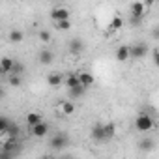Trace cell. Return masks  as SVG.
Segmentation results:
<instances>
[{"mask_svg": "<svg viewBox=\"0 0 159 159\" xmlns=\"http://www.w3.org/2000/svg\"><path fill=\"white\" fill-rule=\"evenodd\" d=\"M153 120H152V116L150 114H146V112H140L137 118H135V129L139 131V133H148V131H152L153 129Z\"/></svg>", "mask_w": 159, "mask_h": 159, "instance_id": "6da1fadb", "label": "cell"}, {"mask_svg": "<svg viewBox=\"0 0 159 159\" xmlns=\"http://www.w3.org/2000/svg\"><path fill=\"white\" fill-rule=\"evenodd\" d=\"M90 135H92V139H94V140H98V142H107V131H105V124H96V125H92V129H90Z\"/></svg>", "mask_w": 159, "mask_h": 159, "instance_id": "7a4b0ae2", "label": "cell"}, {"mask_svg": "<svg viewBox=\"0 0 159 159\" xmlns=\"http://www.w3.org/2000/svg\"><path fill=\"white\" fill-rule=\"evenodd\" d=\"M144 11H146V4L140 2V0H135V2L131 4V17H133V23H139L140 17L144 15Z\"/></svg>", "mask_w": 159, "mask_h": 159, "instance_id": "3957f363", "label": "cell"}, {"mask_svg": "<svg viewBox=\"0 0 159 159\" xmlns=\"http://www.w3.org/2000/svg\"><path fill=\"white\" fill-rule=\"evenodd\" d=\"M64 81H66V77L62 73H58V71H52V73L47 75V84L51 88H60L64 84Z\"/></svg>", "mask_w": 159, "mask_h": 159, "instance_id": "277c9868", "label": "cell"}, {"mask_svg": "<svg viewBox=\"0 0 159 159\" xmlns=\"http://www.w3.org/2000/svg\"><path fill=\"white\" fill-rule=\"evenodd\" d=\"M148 52H150V49H148L146 43H135V45H131V58L140 60V58H144Z\"/></svg>", "mask_w": 159, "mask_h": 159, "instance_id": "5b68a950", "label": "cell"}, {"mask_svg": "<svg viewBox=\"0 0 159 159\" xmlns=\"http://www.w3.org/2000/svg\"><path fill=\"white\" fill-rule=\"evenodd\" d=\"M66 144H67V137H66L64 133H56V135L51 139V142H49V146H51L52 150H62Z\"/></svg>", "mask_w": 159, "mask_h": 159, "instance_id": "8992f818", "label": "cell"}, {"mask_svg": "<svg viewBox=\"0 0 159 159\" xmlns=\"http://www.w3.org/2000/svg\"><path fill=\"white\" fill-rule=\"evenodd\" d=\"M30 133H32L34 137L41 139V137H45V135L49 133V124H47V122H39V124H36V125L30 127Z\"/></svg>", "mask_w": 159, "mask_h": 159, "instance_id": "52a82bcc", "label": "cell"}, {"mask_svg": "<svg viewBox=\"0 0 159 159\" xmlns=\"http://www.w3.org/2000/svg\"><path fill=\"white\" fill-rule=\"evenodd\" d=\"M83 51H84V41L81 38H73L69 41V52L71 54H81Z\"/></svg>", "mask_w": 159, "mask_h": 159, "instance_id": "ba28073f", "label": "cell"}, {"mask_svg": "<svg viewBox=\"0 0 159 159\" xmlns=\"http://www.w3.org/2000/svg\"><path fill=\"white\" fill-rule=\"evenodd\" d=\"M51 19L56 23V21H64V19H69V11L66 8H54L51 11Z\"/></svg>", "mask_w": 159, "mask_h": 159, "instance_id": "9c48e42d", "label": "cell"}, {"mask_svg": "<svg viewBox=\"0 0 159 159\" xmlns=\"http://www.w3.org/2000/svg\"><path fill=\"white\" fill-rule=\"evenodd\" d=\"M127 58H131V47L120 45V47L116 49V60H118V62H125Z\"/></svg>", "mask_w": 159, "mask_h": 159, "instance_id": "30bf717a", "label": "cell"}, {"mask_svg": "<svg viewBox=\"0 0 159 159\" xmlns=\"http://www.w3.org/2000/svg\"><path fill=\"white\" fill-rule=\"evenodd\" d=\"M64 84L67 86V90H69V88H75V86H79V84H81V77H79V73H69V75L66 77Z\"/></svg>", "mask_w": 159, "mask_h": 159, "instance_id": "8fae6325", "label": "cell"}, {"mask_svg": "<svg viewBox=\"0 0 159 159\" xmlns=\"http://www.w3.org/2000/svg\"><path fill=\"white\" fill-rule=\"evenodd\" d=\"M79 77H81V84L86 86V88H90L96 83V79H94V75L90 71H81V73H79Z\"/></svg>", "mask_w": 159, "mask_h": 159, "instance_id": "7c38bea8", "label": "cell"}, {"mask_svg": "<svg viewBox=\"0 0 159 159\" xmlns=\"http://www.w3.org/2000/svg\"><path fill=\"white\" fill-rule=\"evenodd\" d=\"M13 64H15V60H11L10 56H4L2 60H0V71L2 73H11Z\"/></svg>", "mask_w": 159, "mask_h": 159, "instance_id": "4fadbf2b", "label": "cell"}, {"mask_svg": "<svg viewBox=\"0 0 159 159\" xmlns=\"http://www.w3.org/2000/svg\"><path fill=\"white\" fill-rule=\"evenodd\" d=\"M38 60H39V64H41V66H49V64L54 60V54H52L51 51H41V52H39V56H38Z\"/></svg>", "mask_w": 159, "mask_h": 159, "instance_id": "5bb4252c", "label": "cell"}, {"mask_svg": "<svg viewBox=\"0 0 159 159\" xmlns=\"http://www.w3.org/2000/svg\"><path fill=\"white\" fill-rule=\"evenodd\" d=\"M39 122H43V118H41L39 112H30V114H26V124H28V127H32V125H36V124H39Z\"/></svg>", "mask_w": 159, "mask_h": 159, "instance_id": "9a60e30c", "label": "cell"}, {"mask_svg": "<svg viewBox=\"0 0 159 159\" xmlns=\"http://www.w3.org/2000/svg\"><path fill=\"white\" fill-rule=\"evenodd\" d=\"M122 26H124V21H122L120 15H116V17H112V21H111V25H109V30H111V32H116V30H120Z\"/></svg>", "mask_w": 159, "mask_h": 159, "instance_id": "2e32d148", "label": "cell"}, {"mask_svg": "<svg viewBox=\"0 0 159 159\" xmlns=\"http://www.w3.org/2000/svg\"><path fill=\"white\" fill-rule=\"evenodd\" d=\"M8 39H10L11 43H21V41L25 39V34H23L21 30H11L10 36H8Z\"/></svg>", "mask_w": 159, "mask_h": 159, "instance_id": "e0dca14e", "label": "cell"}, {"mask_svg": "<svg viewBox=\"0 0 159 159\" xmlns=\"http://www.w3.org/2000/svg\"><path fill=\"white\" fill-rule=\"evenodd\" d=\"M84 92H86V86H83V84H79V86H75V88H69V96L71 98H81V96H84Z\"/></svg>", "mask_w": 159, "mask_h": 159, "instance_id": "ac0fdd59", "label": "cell"}, {"mask_svg": "<svg viewBox=\"0 0 159 159\" xmlns=\"http://www.w3.org/2000/svg\"><path fill=\"white\" fill-rule=\"evenodd\" d=\"M60 109H62V114H73L75 112V105L71 101H64L60 105Z\"/></svg>", "mask_w": 159, "mask_h": 159, "instance_id": "d6986e66", "label": "cell"}, {"mask_svg": "<svg viewBox=\"0 0 159 159\" xmlns=\"http://www.w3.org/2000/svg\"><path fill=\"white\" fill-rule=\"evenodd\" d=\"M105 131H107V140H111L116 135V125L112 122H109V124H105Z\"/></svg>", "mask_w": 159, "mask_h": 159, "instance_id": "ffe728a7", "label": "cell"}, {"mask_svg": "<svg viewBox=\"0 0 159 159\" xmlns=\"http://www.w3.org/2000/svg\"><path fill=\"white\" fill-rule=\"evenodd\" d=\"M10 84L11 86H21V83H23V79H21V75H17V73H10Z\"/></svg>", "mask_w": 159, "mask_h": 159, "instance_id": "44dd1931", "label": "cell"}, {"mask_svg": "<svg viewBox=\"0 0 159 159\" xmlns=\"http://www.w3.org/2000/svg\"><path fill=\"white\" fill-rule=\"evenodd\" d=\"M58 30H69L71 28V21L69 19H64V21H56V25H54Z\"/></svg>", "mask_w": 159, "mask_h": 159, "instance_id": "7402d4cb", "label": "cell"}, {"mask_svg": "<svg viewBox=\"0 0 159 159\" xmlns=\"http://www.w3.org/2000/svg\"><path fill=\"white\" fill-rule=\"evenodd\" d=\"M10 120L6 118V116H2V118H0V133H6L8 129H10Z\"/></svg>", "mask_w": 159, "mask_h": 159, "instance_id": "603a6c76", "label": "cell"}, {"mask_svg": "<svg viewBox=\"0 0 159 159\" xmlns=\"http://www.w3.org/2000/svg\"><path fill=\"white\" fill-rule=\"evenodd\" d=\"M38 38H39V41L49 43V41H51V32H49V30H41V32L38 34Z\"/></svg>", "mask_w": 159, "mask_h": 159, "instance_id": "cb8c5ba5", "label": "cell"}, {"mask_svg": "<svg viewBox=\"0 0 159 159\" xmlns=\"http://www.w3.org/2000/svg\"><path fill=\"white\" fill-rule=\"evenodd\" d=\"M140 148H142V150H152V148H153V140H150V139L140 140Z\"/></svg>", "mask_w": 159, "mask_h": 159, "instance_id": "d4e9b609", "label": "cell"}, {"mask_svg": "<svg viewBox=\"0 0 159 159\" xmlns=\"http://www.w3.org/2000/svg\"><path fill=\"white\" fill-rule=\"evenodd\" d=\"M23 71H25V66H23L21 62H15V64H13V69H11V73H17V75H21Z\"/></svg>", "mask_w": 159, "mask_h": 159, "instance_id": "484cf974", "label": "cell"}, {"mask_svg": "<svg viewBox=\"0 0 159 159\" xmlns=\"http://www.w3.org/2000/svg\"><path fill=\"white\" fill-rule=\"evenodd\" d=\"M152 58H153V66H155V67H159V49H155V51H153Z\"/></svg>", "mask_w": 159, "mask_h": 159, "instance_id": "4316f807", "label": "cell"}, {"mask_svg": "<svg viewBox=\"0 0 159 159\" xmlns=\"http://www.w3.org/2000/svg\"><path fill=\"white\" fill-rule=\"evenodd\" d=\"M142 2H144L146 8H148V6H153V4H155V0H142Z\"/></svg>", "mask_w": 159, "mask_h": 159, "instance_id": "83f0119b", "label": "cell"}, {"mask_svg": "<svg viewBox=\"0 0 159 159\" xmlns=\"http://www.w3.org/2000/svg\"><path fill=\"white\" fill-rule=\"evenodd\" d=\"M153 38H159V28H155V30H153Z\"/></svg>", "mask_w": 159, "mask_h": 159, "instance_id": "f1b7e54d", "label": "cell"}]
</instances>
